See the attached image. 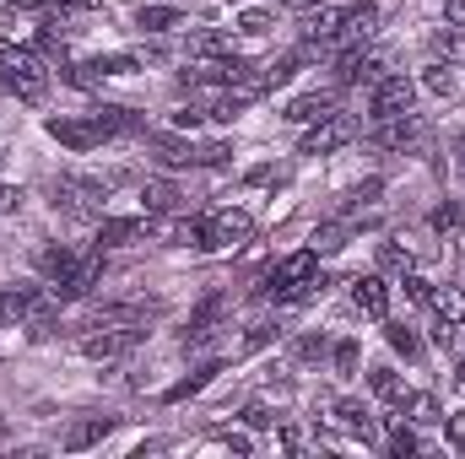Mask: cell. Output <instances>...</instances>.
<instances>
[{"label": "cell", "instance_id": "1f68e13d", "mask_svg": "<svg viewBox=\"0 0 465 459\" xmlns=\"http://www.w3.org/2000/svg\"><path fill=\"white\" fill-rule=\"evenodd\" d=\"M428 93H439V98H455V93H460V76H455L450 65H428Z\"/></svg>", "mask_w": 465, "mask_h": 459}, {"label": "cell", "instance_id": "8992f818", "mask_svg": "<svg viewBox=\"0 0 465 459\" xmlns=\"http://www.w3.org/2000/svg\"><path fill=\"white\" fill-rule=\"evenodd\" d=\"M141 341H146V325H98V330L82 341V351H87L93 362H114L124 351H135Z\"/></svg>", "mask_w": 465, "mask_h": 459}, {"label": "cell", "instance_id": "d4e9b609", "mask_svg": "<svg viewBox=\"0 0 465 459\" xmlns=\"http://www.w3.org/2000/svg\"><path fill=\"white\" fill-rule=\"evenodd\" d=\"M179 22H184L179 5H141V11H135V27H141V33H168V27H179Z\"/></svg>", "mask_w": 465, "mask_h": 459}, {"label": "cell", "instance_id": "ac0fdd59", "mask_svg": "<svg viewBox=\"0 0 465 459\" xmlns=\"http://www.w3.org/2000/svg\"><path fill=\"white\" fill-rule=\"evenodd\" d=\"M76 259H82V249H71V243H44V249H38V276L54 287V281H65V276L76 270Z\"/></svg>", "mask_w": 465, "mask_h": 459}, {"label": "cell", "instance_id": "681fc988", "mask_svg": "<svg viewBox=\"0 0 465 459\" xmlns=\"http://www.w3.org/2000/svg\"><path fill=\"white\" fill-rule=\"evenodd\" d=\"M455 384H460V389H465V362H460V367H455Z\"/></svg>", "mask_w": 465, "mask_h": 459}, {"label": "cell", "instance_id": "e0dca14e", "mask_svg": "<svg viewBox=\"0 0 465 459\" xmlns=\"http://www.w3.org/2000/svg\"><path fill=\"white\" fill-rule=\"evenodd\" d=\"M141 141L163 168H195V141H184V135H141Z\"/></svg>", "mask_w": 465, "mask_h": 459}, {"label": "cell", "instance_id": "9c48e42d", "mask_svg": "<svg viewBox=\"0 0 465 459\" xmlns=\"http://www.w3.org/2000/svg\"><path fill=\"white\" fill-rule=\"evenodd\" d=\"M44 130H49V141H60L65 151H93V146H104L109 135H104V124L87 114V119H44Z\"/></svg>", "mask_w": 465, "mask_h": 459}, {"label": "cell", "instance_id": "60d3db41", "mask_svg": "<svg viewBox=\"0 0 465 459\" xmlns=\"http://www.w3.org/2000/svg\"><path fill=\"white\" fill-rule=\"evenodd\" d=\"M265 27H271V16H265V11H243V16H238V33H249V38H260Z\"/></svg>", "mask_w": 465, "mask_h": 459}, {"label": "cell", "instance_id": "6da1fadb", "mask_svg": "<svg viewBox=\"0 0 465 459\" xmlns=\"http://www.w3.org/2000/svg\"><path fill=\"white\" fill-rule=\"evenodd\" d=\"M320 287H325V281H320V254H314V249H298V254H287L282 265L265 270L260 298H265V303H303V298H314Z\"/></svg>", "mask_w": 465, "mask_h": 459}, {"label": "cell", "instance_id": "4dcf8cb0", "mask_svg": "<svg viewBox=\"0 0 465 459\" xmlns=\"http://www.w3.org/2000/svg\"><path fill=\"white\" fill-rule=\"evenodd\" d=\"M384 341L395 346L406 362H417V356H422V341H417V330H406V325H384Z\"/></svg>", "mask_w": 465, "mask_h": 459}, {"label": "cell", "instance_id": "ba28073f", "mask_svg": "<svg viewBox=\"0 0 465 459\" xmlns=\"http://www.w3.org/2000/svg\"><path fill=\"white\" fill-rule=\"evenodd\" d=\"M351 135H357V119L351 114H325V119H314V130L303 135V157H331V151H341Z\"/></svg>", "mask_w": 465, "mask_h": 459}, {"label": "cell", "instance_id": "8fae6325", "mask_svg": "<svg viewBox=\"0 0 465 459\" xmlns=\"http://www.w3.org/2000/svg\"><path fill=\"white\" fill-rule=\"evenodd\" d=\"M98 281H104V249H87V254L76 259V270H71L65 281H54V303H76V298H87Z\"/></svg>", "mask_w": 465, "mask_h": 459}, {"label": "cell", "instance_id": "484cf974", "mask_svg": "<svg viewBox=\"0 0 465 459\" xmlns=\"http://www.w3.org/2000/svg\"><path fill=\"white\" fill-rule=\"evenodd\" d=\"M217 373H223V362H206V367H195L190 378H179V384H173V389H168L163 400H168V405H179V400H190V395H201V389H206V384H212Z\"/></svg>", "mask_w": 465, "mask_h": 459}, {"label": "cell", "instance_id": "5b68a950", "mask_svg": "<svg viewBox=\"0 0 465 459\" xmlns=\"http://www.w3.org/2000/svg\"><path fill=\"white\" fill-rule=\"evenodd\" d=\"M249 238H254V217L238 211V206H228V211H212V217H206L201 249H238V243H249Z\"/></svg>", "mask_w": 465, "mask_h": 459}, {"label": "cell", "instance_id": "4fadbf2b", "mask_svg": "<svg viewBox=\"0 0 465 459\" xmlns=\"http://www.w3.org/2000/svg\"><path fill=\"white\" fill-rule=\"evenodd\" d=\"M163 314V303L157 298H130V303H104L98 314H93V325L87 330H98V325H152Z\"/></svg>", "mask_w": 465, "mask_h": 459}, {"label": "cell", "instance_id": "4316f807", "mask_svg": "<svg viewBox=\"0 0 465 459\" xmlns=\"http://www.w3.org/2000/svg\"><path fill=\"white\" fill-rule=\"evenodd\" d=\"M347 238H357V222H325V228L314 232V243H309V249H314V254H336V249H347Z\"/></svg>", "mask_w": 465, "mask_h": 459}, {"label": "cell", "instance_id": "f35d334b", "mask_svg": "<svg viewBox=\"0 0 465 459\" xmlns=\"http://www.w3.org/2000/svg\"><path fill=\"white\" fill-rule=\"evenodd\" d=\"M238 422H243V427H249V433H265V427H271V422H276V416H271V411H265V405H243V411H238Z\"/></svg>", "mask_w": 465, "mask_h": 459}, {"label": "cell", "instance_id": "b9f144b4", "mask_svg": "<svg viewBox=\"0 0 465 459\" xmlns=\"http://www.w3.org/2000/svg\"><path fill=\"white\" fill-rule=\"evenodd\" d=\"M11 211H22V190L0 184V217H11Z\"/></svg>", "mask_w": 465, "mask_h": 459}, {"label": "cell", "instance_id": "c3c4849f", "mask_svg": "<svg viewBox=\"0 0 465 459\" xmlns=\"http://www.w3.org/2000/svg\"><path fill=\"white\" fill-rule=\"evenodd\" d=\"M292 5H303V11H314V5H325V0H292Z\"/></svg>", "mask_w": 465, "mask_h": 459}, {"label": "cell", "instance_id": "cb8c5ba5", "mask_svg": "<svg viewBox=\"0 0 465 459\" xmlns=\"http://www.w3.org/2000/svg\"><path fill=\"white\" fill-rule=\"evenodd\" d=\"M141 200H146V211H184V195H179V184H168V179H146L141 184Z\"/></svg>", "mask_w": 465, "mask_h": 459}, {"label": "cell", "instance_id": "9a60e30c", "mask_svg": "<svg viewBox=\"0 0 465 459\" xmlns=\"http://www.w3.org/2000/svg\"><path fill=\"white\" fill-rule=\"evenodd\" d=\"M114 427H119V416H82V422H71V427H65L60 449H65V454H82V449L104 444V438H109Z\"/></svg>", "mask_w": 465, "mask_h": 459}, {"label": "cell", "instance_id": "7dc6e473", "mask_svg": "<svg viewBox=\"0 0 465 459\" xmlns=\"http://www.w3.org/2000/svg\"><path fill=\"white\" fill-rule=\"evenodd\" d=\"M450 346H460V351H465V319L455 325V341H450Z\"/></svg>", "mask_w": 465, "mask_h": 459}, {"label": "cell", "instance_id": "603a6c76", "mask_svg": "<svg viewBox=\"0 0 465 459\" xmlns=\"http://www.w3.org/2000/svg\"><path fill=\"white\" fill-rule=\"evenodd\" d=\"M325 114H336V98H331V93H303V98L287 103V114L282 119H292V124H314V119H325Z\"/></svg>", "mask_w": 465, "mask_h": 459}, {"label": "cell", "instance_id": "30bf717a", "mask_svg": "<svg viewBox=\"0 0 465 459\" xmlns=\"http://www.w3.org/2000/svg\"><path fill=\"white\" fill-rule=\"evenodd\" d=\"M411 98H417L411 76H379V82L368 87V114H373V119L406 114V109H411Z\"/></svg>", "mask_w": 465, "mask_h": 459}, {"label": "cell", "instance_id": "5bb4252c", "mask_svg": "<svg viewBox=\"0 0 465 459\" xmlns=\"http://www.w3.org/2000/svg\"><path fill=\"white\" fill-rule=\"evenodd\" d=\"M379 76H384V65L373 54H362V49H341L336 54V82L341 87H373Z\"/></svg>", "mask_w": 465, "mask_h": 459}, {"label": "cell", "instance_id": "52a82bcc", "mask_svg": "<svg viewBox=\"0 0 465 459\" xmlns=\"http://www.w3.org/2000/svg\"><path fill=\"white\" fill-rule=\"evenodd\" d=\"M201 232H206V217H184V211L146 217V238H157L168 249H201Z\"/></svg>", "mask_w": 465, "mask_h": 459}, {"label": "cell", "instance_id": "7402d4cb", "mask_svg": "<svg viewBox=\"0 0 465 459\" xmlns=\"http://www.w3.org/2000/svg\"><path fill=\"white\" fill-rule=\"evenodd\" d=\"M130 238H146V217H104L98 222V249H114Z\"/></svg>", "mask_w": 465, "mask_h": 459}, {"label": "cell", "instance_id": "ffe728a7", "mask_svg": "<svg viewBox=\"0 0 465 459\" xmlns=\"http://www.w3.org/2000/svg\"><path fill=\"white\" fill-rule=\"evenodd\" d=\"M93 119L104 124V135H109V141H114V135H146V119L135 114V109H119V103L93 109Z\"/></svg>", "mask_w": 465, "mask_h": 459}, {"label": "cell", "instance_id": "d6a6232c", "mask_svg": "<svg viewBox=\"0 0 465 459\" xmlns=\"http://www.w3.org/2000/svg\"><path fill=\"white\" fill-rule=\"evenodd\" d=\"M433 228H439V232H460V228H465V206H460V200H444V206H433Z\"/></svg>", "mask_w": 465, "mask_h": 459}, {"label": "cell", "instance_id": "bcb514c9", "mask_svg": "<svg viewBox=\"0 0 465 459\" xmlns=\"http://www.w3.org/2000/svg\"><path fill=\"white\" fill-rule=\"evenodd\" d=\"M450 22H455V27H465V0H450Z\"/></svg>", "mask_w": 465, "mask_h": 459}, {"label": "cell", "instance_id": "f546056e", "mask_svg": "<svg viewBox=\"0 0 465 459\" xmlns=\"http://www.w3.org/2000/svg\"><path fill=\"white\" fill-rule=\"evenodd\" d=\"M428 303H433V314H439L444 325H460V319H465V298L455 292V287H444V292H433Z\"/></svg>", "mask_w": 465, "mask_h": 459}, {"label": "cell", "instance_id": "7bdbcfd3", "mask_svg": "<svg viewBox=\"0 0 465 459\" xmlns=\"http://www.w3.org/2000/svg\"><path fill=\"white\" fill-rule=\"evenodd\" d=\"M450 444L465 454V411H460V416H450Z\"/></svg>", "mask_w": 465, "mask_h": 459}, {"label": "cell", "instance_id": "44dd1931", "mask_svg": "<svg viewBox=\"0 0 465 459\" xmlns=\"http://www.w3.org/2000/svg\"><path fill=\"white\" fill-rule=\"evenodd\" d=\"M223 308H228V298H223V292H212V298L190 314V325H184V346H201V341H206V336H212V325L223 319Z\"/></svg>", "mask_w": 465, "mask_h": 459}, {"label": "cell", "instance_id": "d590c367", "mask_svg": "<svg viewBox=\"0 0 465 459\" xmlns=\"http://www.w3.org/2000/svg\"><path fill=\"white\" fill-rule=\"evenodd\" d=\"M401 411H411V422H439V400L433 395H406Z\"/></svg>", "mask_w": 465, "mask_h": 459}, {"label": "cell", "instance_id": "74e56055", "mask_svg": "<svg viewBox=\"0 0 465 459\" xmlns=\"http://www.w3.org/2000/svg\"><path fill=\"white\" fill-rule=\"evenodd\" d=\"M401 287H406V298H411V303H428V298H433V281H428V276H417V270H406V276H401Z\"/></svg>", "mask_w": 465, "mask_h": 459}, {"label": "cell", "instance_id": "7c38bea8", "mask_svg": "<svg viewBox=\"0 0 465 459\" xmlns=\"http://www.w3.org/2000/svg\"><path fill=\"white\" fill-rule=\"evenodd\" d=\"M44 303V287L38 281H5L0 287V330L5 325H27V314Z\"/></svg>", "mask_w": 465, "mask_h": 459}, {"label": "cell", "instance_id": "2e32d148", "mask_svg": "<svg viewBox=\"0 0 465 459\" xmlns=\"http://www.w3.org/2000/svg\"><path fill=\"white\" fill-rule=\"evenodd\" d=\"M351 308L368 314V319H390V287H384V276H357L351 281Z\"/></svg>", "mask_w": 465, "mask_h": 459}, {"label": "cell", "instance_id": "ee69618b", "mask_svg": "<svg viewBox=\"0 0 465 459\" xmlns=\"http://www.w3.org/2000/svg\"><path fill=\"white\" fill-rule=\"evenodd\" d=\"M228 449H232V454H249V449H254V444H249V438H243V433H228Z\"/></svg>", "mask_w": 465, "mask_h": 459}, {"label": "cell", "instance_id": "7a4b0ae2", "mask_svg": "<svg viewBox=\"0 0 465 459\" xmlns=\"http://www.w3.org/2000/svg\"><path fill=\"white\" fill-rule=\"evenodd\" d=\"M0 87L16 103H44L49 98V65L38 49H0Z\"/></svg>", "mask_w": 465, "mask_h": 459}, {"label": "cell", "instance_id": "83f0119b", "mask_svg": "<svg viewBox=\"0 0 465 459\" xmlns=\"http://www.w3.org/2000/svg\"><path fill=\"white\" fill-rule=\"evenodd\" d=\"M368 384H373V395H379V400H390L395 411L406 405V389H401V378H395V367H373V373H368Z\"/></svg>", "mask_w": 465, "mask_h": 459}, {"label": "cell", "instance_id": "8d00e7d4", "mask_svg": "<svg viewBox=\"0 0 465 459\" xmlns=\"http://www.w3.org/2000/svg\"><path fill=\"white\" fill-rule=\"evenodd\" d=\"M384 444H390V454H417V449H422V438H417V433H411V427H406V422H401V427H395V433H390V438H384Z\"/></svg>", "mask_w": 465, "mask_h": 459}, {"label": "cell", "instance_id": "277c9868", "mask_svg": "<svg viewBox=\"0 0 465 459\" xmlns=\"http://www.w3.org/2000/svg\"><path fill=\"white\" fill-rule=\"evenodd\" d=\"M422 141H428V119L411 114V109L368 124V146H379V151H411V146H422Z\"/></svg>", "mask_w": 465, "mask_h": 459}, {"label": "cell", "instance_id": "d6986e66", "mask_svg": "<svg viewBox=\"0 0 465 459\" xmlns=\"http://www.w3.org/2000/svg\"><path fill=\"white\" fill-rule=\"evenodd\" d=\"M336 422H341L347 433H357L362 444H379V422H373V411H368L362 400H336Z\"/></svg>", "mask_w": 465, "mask_h": 459}, {"label": "cell", "instance_id": "f6af8a7d", "mask_svg": "<svg viewBox=\"0 0 465 459\" xmlns=\"http://www.w3.org/2000/svg\"><path fill=\"white\" fill-rule=\"evenodd\" d=\"M455 168H460V179H465V130L455 135Z\"/></svg>", "mask_w": 465, "mask_h": 459}, {"label": "cell", "instance_id": "e575fe53", "mask_svg": "<svg viewBox=\"0 0 465 459\" xmlns=\"http://www.w3.org/2000/svg\"><path fill=\"white\" fill-rule=\"evenodd\" d=\"M357 356H362V351H357V341H336V346H331V362H336V373H341V378H351V373H357Z\"/></svg>", "mask_w": 465, "mask_h": 459}, {"label": "cell", "instance_id": "f1b7e54d", "mask_svg": "<svg viewBox=\"0 0 465 459\" xmlns=\"http://www.w3.org/2000/svg\"><path fill=\"white\" fill-rule=\"evenodd\" d=\"M135 65H141L135 54H98V60H87V71H93L98 82H104V76H130Z\"/></svg>", "mask_w": 465, "mask_h": 459}, {"label": "cell", "instance_id": "3957f363", "mask_svg": "<svg viewBox=\"0 0 465 459\" xmlns=\"http://www.w3.org/2000/svg\"><path fill=\"white\" fill-rule=\"evenodd\" d=\"M49 190H54V211H65L71 222H104V200H109V184L104 179L60 173Z\"/></svg>", "mask_w": 465, "mask_h": 459}, {"label": "cell", "instance_id": "836d02e7", "mask_svg": "<svg viewBox=\"0 0 465 459\" xmlns=\"http://www.w3.org/2000/svg\"><path fill=\"white\" fill-rule=\"evenodd\" d=\"M379 265L395 270V276H406V270H411V249H401V243H379Z\"/></svg>", "mask_w": 465, "mask_h": 459}, {"label": "cell", "instance_id": "ab89813d", "mask_svg": "<svg viewBox=\"0 0 465 459\" xmlns=\"http://www.w3.org/2000/svg\"><path fill=\"white\" fill-rule=\"evenodd\" d=\"M292 351H298V356H303V362H320V356H325V351H331V341H325V336H303V341L292 346Z\"/></svg>", "mask_w": 465, "mask_h": 459}]
</instances>
